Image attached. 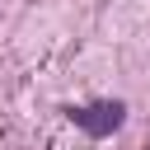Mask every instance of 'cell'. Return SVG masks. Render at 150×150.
<instances>
[{"label": "cell", "instance_id": "6da1fadb", "mask_svg": "<svg viewBox=\"0 0 150 150\" xmlns=\"http://www.w3.org/2000/svg\"><path fill=\"white\" fill-rule=\"evenodd\" d=\"M66 117L84 131V136H94V141H103V136H112L122 122H127V103L122 98H98V103H70L66 108Z\"/></svg>", "mask_w": 150, "mask_h": 150}]
</instances>
